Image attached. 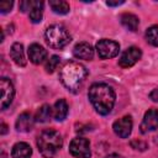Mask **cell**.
Returning <instances> with one entry per match:
<instances>
[{
    "mask_svg": "<svg viewBox=\"0 0 158 158\" xmlns=\"http://www.w3.org/2000/svg\"><path fill=\"white\" fill-rule=\"evenodd\" d=\"M89 100L96 112L100 115H107L111 112L115 105V91L105 83H95L89 88Z\"/></svg>",
    "mask_w": 158,
    "mask_h": 158,
    "instance_id": "obj_1",
    "label": "cell"
},
{
    "mask_svg": "<svg viewBox=\"0 0 158 158\" xmlns=\"http://www.w3.org/2000/svg\"><path fill=\"white\" fill-rule=\"evenodd\" d=\"M88 77L86 68L79 62H68L60 69L59 79L62 84L70 91H77Z\"/></svg>",
    "mask_w": 158,
    "mask_h": 158,
    "instance_id": "obj_2",
    "label": "cell"
},
{
    "mask_svg": "<svg viewBox=\"0 0 158 158\" xmlns=\"http://www.w3.org/2000/svg\"><path fill=\"white\" fill-rule=\"evenodd\" d=\"M62 146H63L62 136L56 130L52 128L44 130L37 137L38 151L44 158H53Z\"/></svg>",
    "mask_w": 158,
    "mask_h": 158,
    "instance_id": "obj_3",
    "label": "cell"
},
{
    "mask_svg": "<svg viewBox=\"0 0 158 158\" xmlns=\"http://www.w3.org/2000/svg\"><path fill=\"white\" fill-rule=\"evenodd\" d=\"M44 40L47 44L54 49H60L70 42V35L62 25H52L46 30Z\"/></svg>",
    "mask_w": 158,
    "mask_h": 158,
    "instance_id": "obj_4",
    "label": "cell"
},
{
    "mask_svg": "<svg viewBox=\"0 0 158 158\" xmlns=\"http://www.w3.org/2000/svg\"><path fill=\"white\" fill-rule=\"evenodd\" d=\"M69 152L74 158H90V143L86 138L77 137L70 142Z\"/></svg>",
    "mask_w": 158,
    "mask_h": 158,
    "instance_id": "obj_5",
    "label": "cell"
},
{
    "mask_svg": "<svg viewBox=\"0 0 158 158\" xmlns=\"http://www.w3.org/2000/svg\"><path fill=\"white\" fill-rule=\"evenodd\" d=\"M120 46L117 42L111 40H100L96 43V52L101 59L114 58L118 54Z\"/></svg>",
    "mask_w": 158,
    "mask_h": 158,
    "instance_id": "obj_6",
    "label": "cell"
},
{
    "mask_svg": "<svg viewBox=\"0 0 158 158\" xmlns=\"http://www.w3.org/2000/svg\"><path fill=\"white\" fill-rule=\"evenodd\" d=\"M141 56H142V52L138 47H130L121 54L118 59V65L122 68H130L138 62Z\"/></svg>",
    "mask_w": 158,
    "mask_h": 158,
    "instance_id": "obj_7",
    "label": "cell"
},
{
    "mask_svg": "<svg viewBox=\"0 0 158 158\" xmlns=\"http://www.w3.org/2000/svg\"><path fill=\"white\" fill-rule=\"evenodd\" d=\"M0 90H1V109H6L15 95V89L10 79L7 78H1L0 79Z\"/></svg>",
    "mask_w": 158,
    "mask_h": 158,
    "instance_id": "obj_8",
    "label": "cell"
},
{
    "mask_svg": "<svg viewBox=\"0 0 158 158\" xmlns=\"http://www.w3.org/2000/svg\"><path fill=\"white\" fill-rule=\"evenodd\" d=\"M132 118L130 116H123L118 120H116L114 122V131L115 133L121 137V138H127L130 135H131V131H132Z\"/></svg>",
    "mask_w": 158,
    "mask_h": 158,
    "instance_id": "obj_9",
    "label": "cell"
},
{
    "mask_svg": "<svg viewBox=\"0 0 158 158\" xmlns=\"http://www.w3.org/2000/svg\"><path fill=\"white\" fill-rule=\"evenodd\" d=\"M139 128L142 133L154 131L158 128V109H151L144 114Z\"/></svg>",
    "mask_w": 158,
    "mask_h": 158,
    "instance_id": "obj_10",
    "label": "cell"
},
{
    "mask_svg": "<svg viewBox=\"0 0 158 158\" xmlns=\"http://www.w3.org/2000/svg\"><path fill=\"white\" fill-rule=\"evenodd\" d=\"M28 58L33 64H40L47 58V51L38 43H32L28 47Z\"/></svg>",
    "mask_w": 158,
    "mask_h": 158,
    "instance_id": "obj_11",
    "label": "cell"
},
{
    "mask_svg": "<svg viewBox=\"0 0 158 158\" xmlns=\"http://www.w3.org/2000/svg\"><path fill=\"white\" fill-rule=\"evenodd\" d=\"M73 54H74V57L78 58V59L90 60V59H93V57H94V49H93V47H91L89 43H86V42H80V43H78V44L74 47Z\"/></svg>",
    "mask_w": 158,
    "mask_h": 158,
    "instance_id": "obj_12",
    "label": "cell"
},
{
    "mask_svg": "<svg viewBox=\"0 0 158 158\" xmlns=\"http://www.w3.org/2000/svg\"><path fill=\"white\" fill-rule=\"evenodd\" d=\"M33 122L35 118L32 117V115L30 112H22L16 121V130L20 132H28L32 130L33 127Z\"/></svg>",
    "mask_w": 158,
    "mask_h": 158,
    "instance_id": "obj_13",
    "label": "cell"
},
{
    "mask_svg": "<svg viewBox=\"0 0 158 158\" xmlns=\"http://www.w3.org/2000/svg\"><path fill=\"white\" fill-rule=\"evenodd\" d=\"M10 57L11 59L20 67L26 65V59H25V53H23V46L19 42L14 43L10 48Z\"/></svg>",
    "mask_w": 158,
    "mask_h": 158,
    "instance_id": "obj_14",
    "label": "cell"
},
{
    "mask_svg": "<svg viewBox=\"0 0 158 158\" xmlns=\"http://www.w3.org/2000/svg\"><path fill=\"white\" fill-rule=\"evenodd\" d=\"M30 20L33 23H38L42 21L43 16V2L42 1H30Z\"/></svg>",
    "mask_w": 158,
    "mask_h": 158,
    "instance_id": "obj_15",
    "label": "cell"
},
{
    "mask_svg": "<svg viewBox=\"0 0 158 158\" xmlns=\"http://www.w3.org/2000/svg\"><path fill=\"white\" fill-rule=\"evenodd\" d=\"M31 154H32V149L30 144H27L26 142L16 143L11 151L12 158H31Z\"/></svg>",
    "mask_w": 158,
    "mask_h": 158,
    "instance_id": "obj_16",
    "label": "cell"
},
{
    "mask_svg": "<svg viewBox=\"0 0 158 158\" xmlns=\"http://www.w3.org/2000/svg\"><path fill=\"white\" fill-rule=\"evenodd\" d=\"M53 116L57 121H63L68 115V104L64 99H59L54 102V106L52 109Z\"/></svg>",
    "mask_w": 158,
    "mask_h": 158,
    "instance_id": "obj_17",
    "label": "cell"
},
{
    "mask_svg": "<svg viewBox=\"0 0 158 158\" xmlns=\"http://www.w3.org/2000/svg\"><path fill=\"white\" fill-rule=\"evenodd\" d=\"M120 20H121V23L130 31H136L137 27H138V23H139L138 17L133 14H130V12L122 14L120 16Z\"/></svg>",
    "mask_w": 158,
    "mask_h": 158,
    "instance_id": "obj_18",
    "label": "cell"
},
{
    "mask_svg": "<svg viewBox=\"0 0 158 158\" xmlns=\"http://www.w3.org/2000/svg\"><path fill=\"white\" fill-rule=\"evenodd\" d=\"M49 6L53 10V12L59 15H65L69 12V4L67 1L57 0V1H49Z\"/></svg>",
    "mask_w": 158,
    "mask_h": 158,
    "instance_id": "obj_19",
    "label": "cell"
},
{
    "mask_svg": "<svg viewBox=\"0 0 158 158\" xmlns=\"http://www.w3.org/2000/svg\"><path fill=\"white\" fill-rule=\"evenodd\" d=\"M52 114H53V111H52L51 106L44 104V105H42L38 109V111L36 114V121H38V122H47Z\"/></svg>",
    "mask_w": 158,
    "mask_h": 158,
    "instance_id": "obj_20",
    "label": "cell"
},
{
    "mask_svg": "<svg viewBox=\"0 0 158 158\" xmlns=\"http://www.w3.org/2000/svg\"><path fill=\"white\" fill-rule=\"evenodd\" d=\"M146 40L154 47H158V26H151L146 31Z\"/></svg>",
    "mask_w": 158,
    "mask_h": 158,
    "instance_id": "obj_21",
    "label": "cell"
},
{
    "mask_svg": "<svg viewBox=\"0 0 158 158\" xmlns=\"http://www.w3.org/2000/svg\"><path fill=\"white\" fill-rule=\"evenodd\" d=\"M59 62H60V58H59L58 56H52V57L47 60V63H46V67H44V68H46V72H47V73H53V72L57 69Z\"/></svg>",
    "mask_w": 158,
    "mask_h": 158,
    "instance_id": "obj_22",
    "label": "cell"
},
{
    "mask_svg": "<svg viewBox=\"0 0 158 158\" xmlns=\"http://www.w3.org/2000/svg\"><path fill=\"white\" fill-rule=\"evenodd\" d=\"M130 144H131L132 148H135L137 151H144L147 148V143L143 142V141H141V139H132Z\"/></svg>",
    "mask_w": 158,
    "mask_h": 158,
    "instance_id": "obj_23",
    "label": "cell"
},
{
    "mask_svg": "<svg viewBox=\"0 0 158 158\" xmlns=\"http://www.w3.org/2000/svg\"><path fill=\"white\" fill-rule=\"evenodd\" d=\"M12 5H14L12 1H1V2H0V11H1L2 14L9 12V11L11 10Z\"/></svg>",
    "mask_w": 158,
    "mask_h": 158,
    "instance_id": "obj_24",
    "label": "cell"
},
{
    "mask_svg": "<svg viewBox=\"0 0 158 158\" xmlns=\"http://www.w3.org/2000/svg\"><path fill=\"white\" fill-rule=\"evenodd\" d=\"M149 98H151V99H152L153 101L158 102V88L151 91V94H149Z\"/></svg>",
    "mask_w": 158,
    "mask_h": 158,
    "instance_id": "obj_25",
    "label": "cell"
},
{
    "mask_svg": "<svg viewBox=\"0 0 158 158\" xmlns=\"http://www.w3.org/2000/svg\"><path fill=\"white\" fill-rule=\"evenodd\" d=\"M121 4H123V1H106V5L109 6H118Z\"/></svg>",
    "mask_w": 158,
    "mask_h": 158,
    "instance_id": "obj_26",
    "label": "cell"
},
{
    "mask_svg": "<svg viewBox=\"0 0 158 158\" xmlns=\"http://www.w3.org/2000/svg\"><path fill=\"white\" fill-rule=\"evenodd\" d=\"M6 132H7V126L5 123H1V131H0V133L1 135H5Z\"/></svg>",
    "mask_w": 158,
    "mask_h": 158,
    "instance_id": "obj_27",
    "label": "cell"
},
{
    "mask_svg": "<svg viewBox=\"0 0 158 158\" xmlns=\"http://www.w3.org/2000/svg\"><path fill=\"white\" fill-rule=\"evenodd\" d=\"M105 158H122L120 154H117V153H111V154H109V156H106Z\"/></svg>",
    "mask_w": 158,
    "mask_h": 158,
    "instance_id": "obj_28",
    "label": "cell"
},
{
    "mask_svg": "<svg viewBox=\"0 0 158 158\" xmlns=\"http://www.w3.org/2000/svg\"><path fill=\"white\" fill-rule=\"evenodd\" d=\"M156 143H157V144H158V137H157V139H156Z\"/></svg>",
    "mask_w": 158,
    "mask_h": 158,
    "instance_id": "obj_29",
    "label": "cell"
}]
</instances>
